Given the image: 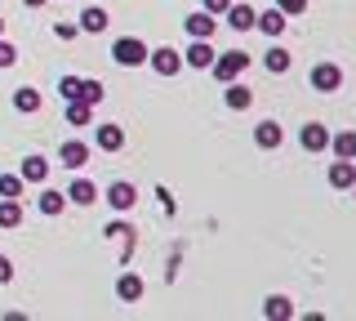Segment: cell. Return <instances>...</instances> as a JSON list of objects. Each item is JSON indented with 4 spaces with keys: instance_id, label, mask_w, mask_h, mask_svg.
<instances>
[{
    "instance_id": "obj_27",
    "label": "cell",
    "mask_w": 356,
    "mask_h": 321,
    "mask_svg": "<svg viewBox=\"0 0 356 321\" xmlns=\"http://www.w3.org/2000/svg\"><path fill=\"white\" fill-rule=\"evenodd\" d=\"M330 148L339 152V161H356V134H339V139L330 134Z\"/></svg>"
},
{
    "instance_id": "obj_13",
    "label": "cell",
    "mask_w": 356,
    "mask_h": 321,
    "mask_svg": "<svg viewBox=\"0 0 356 321\" xmlns=\"http://www.w3.org/2000/svg\"><path fill=\"white\" fill-rule=\"evenodd\" d=\"M143 295H147V285H143L138 272H125V276L116 281V299H120V304H138Z\"/></svg>"
},
{
    "instance_id": "obj_18",
    "label": "cell",
    "mask_w": 356,
    "mask_h": 321,
    "mask_svg": "<svg viewBox=\"0 0 356 321\" xmlns=\"http://www.w3.org/2000/svg\"><path fill=\"white\" fill-rule=\"evenodd\" d=\"M263 317H267V321H289V317H294L289 295H267V299H263Z\"/></svg>"
},
{
    "instance_id": "obj_29",
    "label": "cell",
    "mask_w": 356,
    "mask_h": 321,
    "mask_svg": "<svg viewBox=\"0 0 356 321\" xmlns=\"http://www.w3.org/2000/svg\"><path fill=\"white\" fill-rule=\"evenodd\" d=\"M58 94L67 98V103H72V98L81 94V76H63V81H58Z\"/></svg>"
},
{
    "instance_id": "obj_35",
    "label": "cell",
    "mask_w": 356,
    "mask_h": 321,
    "mask_svg": "<svg viewBox=\"0 0 356 321\" xmlns=\"http://www.w3.org/2000/svg\"><path fill=\"white\" fill-rule=\"evenodd\" d=\"M22 5H27V9H44V5H49V0H22Z\"/></svg>"
},
{
    "instance_id": "obj_14",
    "label": "cell",
    "mask_w": 356,
    "mask_h": 321,
    "mask_svg": "<svg viewBox=\"0 0 356 321\" xmlns=\"http://www.w3.org/2000/svg\"><path fill=\"white\" fill-rule=\"evenodd\" d=\"M289 63H294V54H289L285 45H267V49H263V68L272 72V76H285Z\"/></svg>"
},
{
    "instance_id": "obj_32",
    "label": "cell",
    "mask_w": 356,
    "mask_h": 321,
    "mask_svg": "<svg viewBox=\"0 0 356 321\" xmlns=\"http://www.w3.org/2000/svg\"><path fill=\"white\" fill-rule=\"evenodd\" d=\"M227 5H232V0H200V9H205V14H214V18L227 14Z\"/></svg>"
},
{
    "instance_id": "obj_7",
    "label": "cell",
    "mask_w": 356,
    "mask_h": 321,
    "mask_svg": "<svg viewBox=\"0 0 356 321\" xmlns=\"http://www.w3.org/2000/svg\"><path fill=\"white\" fill-rule=\"evenodd\" d=\"M58 161L67 165V170H85V165H89V143H81V139H67L63 143V148H58Z\"/></svg>"
},
{
    "instance_id": "obj_25",
    "label": "cell",
    "mask_w": 356,
    "mask_h": 321,
    "mask_svg": "<svg viewBox=\"0 0 356 321\" xmlns=\"http://www.w3.org/2000/svg\"><path fill=\"white\" fill-rule=\"evenodd\" d=\"M22 224V205L14 196H0V228H18Z\"/></svg>"
},
{
    "instance_id": "obj_36",
    "label": "cell",
    "mask_w": 356,
    "mask_h": 321,
    "mask_svg": "<svg viewBox=\"0 0 356 321\" xmlns=\"http://www.w3.org/2000/svg\"><path fill=\"white\" fill-rule=\"evenodd\" d=\"M0 36H5V18H0Z\"/></svg>"
},
{
    "instance_id": "obj_24",
    "label": "cell",
    "mask_w": 356,
    "mask_h": 321,
    "mask_svg": "<svg viewBox=\"0 0 356 321\" xmlns=\"http://www.w3.org/2000/svg\"><path fill=\"white\" fill-rule=\"evenodd\" d=\"M76 103L98 107V103H103V81H94V76H81V94H76Z\"/></svg>"
},
{
    "instance_id": "obj_16",
    "label": "cell",
    "mask_w": 356,
    "mask_h": 321,
    "mask_svg": "<svg viewBox=\"0 0 356 321\" xmlns=\"http://www.w3.org/2000/svg\"><path fill=\"white\" fill-rule=\"evenodd\" d=\"M94 143H98L103 152H120V148H125V130L107 120V125H98V130H94Z\"/></svg>"
},
{
    "instance_id": "obj_11",
    "label": "cell",
    "mask_w": 356,
    "mask_h": 321,
    "mask_svg": "<svg viewBox=\"0 0 356 321\" xmlns=\"http://www.w3.org/2000/svg\"><path fill=\"white\" fill-rule=\"evenodd\" d=\"M254 143H259L263 152L281 148V143H285V130H281V120H259V125H254Z\"/></svg>"
},
{
    "instance_id": "obj_8",
    "label": "cell",
    "mask_w": 356,
    "mask_h": 321,
    "mask_svg": "<svg viewBox=\"0 0 356 321\" xmlns=\"http://www.w3.org/2000/svg\"><path fill=\"white\" fill-rule=\"evenodd\" d=\"M222 103H227L232 112H245V107H254V90H250V85H241V76H236V81L222 85Z\"/></svg>"
},
{
    "instance_id": "obj_22",
    "label": "cell",
    "mask_w": 356,
    "mask_h": 321,
    "mask_svg": "<svg viewBox=\"0 0 356 321\" xmlns=\"http://www.w3.org/2000/svg\"><path fill=\"white\" fill-rule=\"evenodd\" d=\"M36 205H40V214H44V219H58L63 210H67V196H63V192H54V187H44V192L36 196Z\"/></svg>"
},
{
    "instance_id": "obj_9",
    "label": "cell",
    "mask_w": 356,
    "mask_h": 321,
    "mask_svg": "<svg viewBox=\"0 0 356 321\" xmlns=\"http://www.w3.org/2000/svg\"><path fill=\"white\" fill-rule=\"evenodd\" d=\"M254 27H259V31H263V36H272V40H276V36H285V27H289V18H285V14H281V9H276V5H272V9H263V14H254Z\"/></svg>"
},
{
    "instance_id": "obj_31",
    "label": "cell",
    "mask_w": 356,
    "mask_h": 321,
    "mask_svg": "<svg viewBox=\"0 0 356 321\" xmlns=\"http://www.w3.org/2000/svg\"><path fill=\"white\" fill-rule=\"evenodd\" d=\"M14 63H18V49L9 45L5 36H0V68H14Z\"/></svg>"
},
{
    "instance_id": "obj_28",
    "label": "cell",
    "mask_w": 356,
    "mask_h": 321,
    "mask_svg": "<svg viewBox=\"0 0 356 321\" xmlns=\"http://www.w3.org/2000/svg\"><path fill=\"white\" fill-rule=\"evenodd\" d=\"M22 187H27V183H22V174H0V196H14V201H18Z\"/></svg>"
},
{
    "instance_id": "obj_3",
    "label": "cell",
    "mask_w": 356,
    "mask_h": 321,
    "mask_svg": "<svg viewBox=\"0 0 356 321\" xmlns=\"http://www.w3.org/2000/svg\"><path fill=\"white\" fill-rule=\"evenodd\" d=\"M343 85V68L339 63H316V68H312V90L316 94H334Z\"/></svg>"
},
{
    "instance_id": "obj_23",
    "label": "cell",
    "mask_w": 356,
    "mask_h": 321,
    "mask_svg": "<svg viewBox=\"0 0 356 321\" xmlns=\"http://www.w3.org/2000/svg\"><path fill=\"white\" fill-rule=\"evenodd\" d=\"M330 183L348 192V187L356 183V161H334V165H330Z\"/></svg>"
},
{
    "instance_id": "obj_15",
    "label": "cell",
    "mask_w": 356,
    "mask_h": 321,
    "mask_svg": "<svg viewBox=\"0 0 356 321\" xmlns=\"http://www.w3.org/2000/svg\"><path fill=\"white\" fill-rule=\"evenodd\" d=\"M107 23H111V14H107V9L89 5L85 14H81V23H76V27H81V31H89V36H103V31H107Z\"/></svg>"
},
{
    "instance_id": "obj_30",
    "label": "cell",
    "mask_w": 356,
    "mask_h": 321,
    "mask_svg": "<svg viewBox=\"0 0 356 321\" xmlns=\"http://www.w3.org/2000/svg\"><path fill=\"white\" fill-rule=\"evenodd\" d=\"M276 9H281L285 18H298V14L307 9V0H276Z\"/></svg>"
},
{
    "instance_id": "obj_5",
    "label": "cell",
    "mask_w": 356,
    "mask_h": 321,
    "mask_svg": "<svg viewBox=\"0 0 356 321\" xmlns=\"http://www.w3.org/2000/svg\"><path fill=\"white\" fill-rule=\"evenodd\" d=\"M183 27H187V36H192V40H209V36L218 31V18L205 14V9H196V14L183 18Z\"/></svg>"
},
{
    "instance_id": "obj_2",
    "label": "cell",
    "mask_w": 356,
    "mask_h": 321,
    "mask_svg": "<svg viewBox=\"0 0 356 321\" xmlns=\"http://www.w3.org/2000/svg\"><path fill=\"white\" fill-rule=\"evenodd\" d=\"M111 58H116L120 68H143V63H147V45L134 40V36H120V40H111Z\"/></svg>"
},
{
    "instance_id": "obj_33",
    "label": "cell",
    "mask_w": 356,
    "mask_h": 321,
    "mask_svg": "<svg viewBox=\"0 0 356 321\" xmlns=\"http://www.w3.org/2000/svg\"><path fill=\"white\" fill-rule=\"evenodd\" d=\"M76 31H81L76 23H54V36L58 40H76Z\"/></svg>"
},
{
    "instance_id": "obj_12",
    "label": "cell",
    "mask_w": 356,
    "mask_h": 321,
    "mask_svg": "<svg viewBox=\"0 0 356 321\" xmlns=\"http://www.w3.org/2000/svg\"><path fill=\"white\" fill-rule=\"evenodd\" d=\"M214 45H209V40H192V45H187L183 49V63H187V68H196V72H205L209 68V63H214Z\"/></svg>"
},
{
    "instance_id": "obj_26",
    "label": "cell",
    "mask_w": 356,
    "mask_h": 321,
    "mask_svg": "<svg viewBox=\"0 0 356 321\" xmlns=\"http://www.w3.org/2000/svg\"><path fill=\"white\" fill-rule=\"evenodd\" d=\"M89 116H94V107H89V103H76V98L67 103V125L81 130V125H89Z\"/></svg>"
},
{
    "instance_id": "obj_19",
    "label": "cell",
    "mask_w": 356,
    "mask_h": 321,
    "mask_svg": "<svg viewBox=\"0 0 356 321\" xmlns=\"http://www.w3.org/2000/svg\"><path fill=\"white\" fill-rule=\"evenodd\" d=\"M222 18H227L232 31H254V5H236V0H232Z\"/></svg>"
},
{
    "instance_id": "obj_1",
    "label": "cell",
    "mask_w": 356,
    "mask_h": 321,
    "mask_svg": "<svg viewBox=\"0 0 356 321\" xmlns=\"http://www.w3.org/2000/svg\"><path fill=\"white\" fill-rule=\"evenodd\" d=\"M254 63V54H245V49H227V54H214V63H209L205 72H214V81L218 85H227V81H236V76L245 72Z\"/></svg>"
},
{
    "instance_id": "obj_6",
    "label": "cell",
    "mask_w": 356,
    "mask_h": 321,
    "mask_svg": "<svg viewBox=\"0 0 356 321\" xmlns=\"http://www.w3.org/2000/svg\"><path fill=\"white\" fill-rule=\"evenodd\" d=\"M103 196H107V205H111V210H120V214H125V210H134V201H138V187L125 183V179H116Z\"/></svg>"
},
{
    "instance_id": "obj_21",
    "label": "cell",
    "mask_w": 356,
    "mask_h": 321,
    "mask_svg": "<svg viewBox=\"0 0 356 321\" xmlns=\"http://www.w3.org/2000/svg\"><path fill=\"white\" fill-rule=\"evenodd\" d=\"M18 174H22V183H44V179H49V161H44V157H22Z\"/></svg>"
},
{
    "instance_id": "obj_20",
    "label": "cell",
    "mask_w": 356,
    "mask_h": 321,
    "mask_svg": "<svg viewBox=\"0 0 356 321\" xmlns=\"http://www.w3.org/2000/svg\"><path fill=\"white\" fill-rule=\"evenodd\" d=\"M14 112H22V116L40 112V90H36V85H18V90H14Z\"/></svg>"
},
{
    "instance_id": "obj_17",
    "label": "cell",
    "mask_w": 356,
    "mask_h": 321,
    "mask_svg": "<svg viewBox=\"0 0 356 321\" xmlns=\"http://www.w3.org/2000/svg\"><path fill=\"white\" fill-rule=\"evenodd\" d=\"M67 205H94L98 201V187L89 183V179H72V187H67Z\"/></svg>"
},
{
    "instance_id": "obj_10",
    "label": "cell",
    "mask_w": 356,
    "mask_h": 321,
    "mask_svg": "<svg viewBox=\"0 0 356 321\" xmlns=\"http://www.w3.org/2000/svg\"><path fill=\"white\" fill-rule=\"evenodd\" d=\"M298 143H303V152H325L330 148V130L321 125V120H307V125L298 130Z\"/></svg>"
},
{
    "instance_id": "obj_4",
    "label": "cell",
    "mask_w": 356,
    "mask_h": 321,
    "mask_svg": "<svg viewBox=\"0 0 356 321\" xmlns=\"http://www.w3.org/2000/svg\"><path fill=\"white\" fill-rule=\"evenodd\" d=\"M147 63H152V72H156V76H178V72H183V54L170 49V45L152 49V54H147Z\"/></svg>"
},
{
    "instance_id": "obj_34",
    "label": "cell",
    "mask_w": 356,
    "mask_h": 321,
    "mask_svg": "<svg viewBox=\"0 0 356 321\" xmlns=\"http://www.w3.org/2000/svg\"><path fill=\"white\" fill-rule=\"evenodd\" d=\"M107 237H134V228L125 224V219H116V224H107Z\"/></svg>"
}]
</instances>
